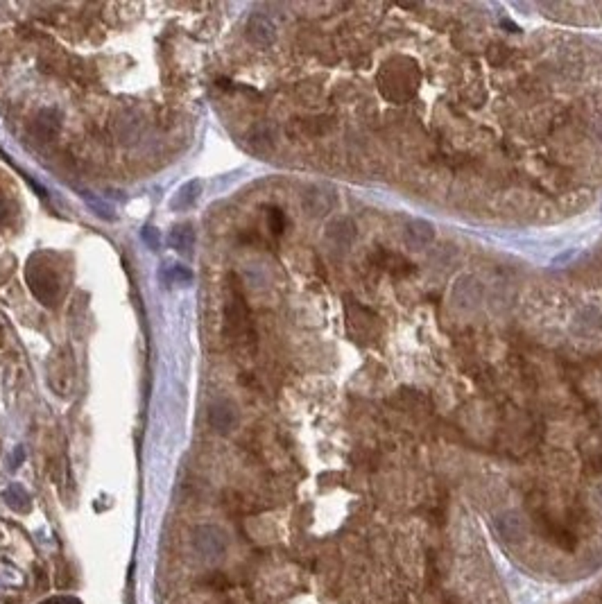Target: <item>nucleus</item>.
Wrapping results in <instances>:
<instances>
[{
	"label": "nucleus",
	"instance_id": "nucleus-1",
	"mask_svg": "<svg viewBox=\"0 0 602 604\" xmlns=\"http://www.w3.org/2000/svg\"><path fill=\"white\" fill-rule=\"evenodd\" d=\"M25 281L29 292L34 294V299L48 306V308H53L59 301V296H62V281H59L57 270L46 256H32L29 259Z\"/></svg>",
	"mask_w": 602,
	"mask_h": 604
},
{
	"label": "nucleus",
	"instance_id": "nucleus-2",
	"mask_svg": "<svg viewBox=\"0 0 602 604\" xmlns=\"http://www.w3.org/2000/svg\"><path fill=\"white\" fill-rule=\"evenodd\" d=\"M224 333L231 342L245 340L252 335V322H249V310L240 294V288H229V296L224 303Z\"/></svg>",
	"mask_w": 602,
	"mask_h": 604
},
{
	"label": "nucleus",
	"instance_id": "nucleus-3",
	"mask_svg": "<svg viewBox=\"0 0 602 604\" xmlns=\"http://www.w3.org/2000/svg\"><path fill=\"white\" fill-rule=\"evenodd\" d=\"M482 299H485V285H482L476 276H469V274L458 276L451 290V301L458 310L462 313L478 310L482 306Z\"/></svg>",
	"mask_w": 602,
	"mask_h": 604
},
{
	"label": "nucleus",
	"instance_id": "nucleus-4",
	"mask_svg": "<svg viewBox=\"0 0 602 604\" xmlns=\"http://www.w3.org/2000/svg\"><path fill=\"white\" fill-rule=\"evenodd\" d=\"M193 546L204 561H220L226 552V534L218 526H200L193 532Z\"/></svg>",
	"mask_w": 602,
	"mask_h": 604
},
{
	"label": "nucleus",
	"instance_id": "nucleus-5",
	"mask_svg": "<svg viewBox=\"0 0 602 604\" xmlns=\"http://www.w3.org/2000/svg\"><path fill=\"white\" fill-rule=\"evenodd\" d=\"M301 206L310 217L329 215L335 206V191L327 184H310L301 195Z\"/></svg>",
	"mask_w": 602,
	"mask_h": 604
},
{
	"label": "nucleus",
	"instance_id": "nucleus-6",
	"mask_svg": "<svg viewBox=\"0 0 602 604\" xmlns=\"http://www.w3.org/2000/svg\"><path fill=\"white\" fill-rule=\"evenodd\" d=\"M206 417H209L211 428L218 434H231L235 428H238V421H240L238 408H235L229 399H215L209 405Z\"/></svg>",
	"mask_w": 602,
	"mask_h": 604
},
{
	"label": "nucleus",
	"instance_id": "nucleus-7",
	"mask_svg": "<svg viewBox=\"0 0 602 604\" xmlns=\"http://www.w3.org/2000/svg\"><path fill=\"white\" fill-rule=\"evenodd\" d=\"M247 36H249V41L256 43V46H272L274 39H276V25L274 21L263 12H252L249 18H247Z\"/></svg>",
	"mask_w": 602,
	"mask_h": 604
},
{
	"label": "nucleus",
	"instance_id": "nucleus-8",
	"mask_svg": "<svg viewBox=\"0 0 602 604\" xmlns=\"http://www.w3.org/2000/svg\"><path fill=\"white\" fill-rule=\"evenodd\" d=\"M327 242L338 252H347L356 242V224L349 217H335L327 226Z\"/></svg>",
	"mask_w": 602,
	"mask_h": 604
},
{
	"label": "nucleus",
	"instance_id": "nucleus-9",
	"mask_svg": "<svg viewBox=\"0 0 602 604\" xmlns=\"http://www.w3.org/2000/svg\"><path fill=\"white\" fill-rule=\"evenodd\" d=\"M435 235H437L435 226L428 220H423V217H410L406 226H403V238L414 249H423L430 242H435Z\"/></svg>",
	"mask_w": 602,
	"mask_h": 604
},
{
	"label": "nucleus",
	"instance_id": "nucleus-10",
	"mask_svg": "<svg viewBox=\"0 0 602 604\" xmlns=\"http://www.w3.org/2000/svg\"><path fill=\"white\" fill-rule=\"evenodd\" d=\"M496 530H498L500 537L509 543H517L526 537V523H523V519L517 512L500 514V516L496 519Z\"/></svg>",
	"mask_w": 602,
	"mask_h": 604
},
{
	"label": "nucleus",
	"instance_id": "nucleus-11",
	"mask_svg": "<svg viewBox=\"0 0 602 604\" xmlns=\"http://www.w3.org/2000/svg\"><path fill=\"white\" fill-rule=\"evenodd\" d=\"M59 127H62V114H59V109H55V107L41 109L34 118V132L41 138L57 136Z\"/></svg>",
	"mask_w": 602,
	"mask_h": 604
},
{
	"label": "nucleus",
	"instance_id": "nucleus-12",
	"mask_svg": "<svg viewBox=\"0 0 602 604\" xmlns=\"http://www.w3.org/2000/svg\"><path fill=\"white\" fill-rule=\"evenodd\" d=\"M537 523H539L541 532H544V537H546L548 541H552V543H557L559 548H568V550H570V548L575 546L573 534H570L566 528L557 526L555 521H550V519H546V516H539Z\"/></svg>",
	"mask_w": 602,
	"mask_h": 604
},
{
	"label": "nucleus",
	"instance_id": "nucleus-13",
	"mask_svg": "<svg viewBox=\"0 0 602 604\" xmlns=\"http://www.w3.org/2000/svg\"><path fill=\"white\" fill-rule=\"evenodd\" d=\"M202 193V184L193 179V181H186L179 191L175 193L172 202H170V209L172 211H189L197 204V197Z\"/></svg>",
	"mask_w": 602,
	"mask_h": 604
},
{
	"label": "nucleus",
	"instance_id": "nucleus-14",
	"mask_svg": "<svg viewBox=\"0 0 602 604\" xmlns=\"http://www.w3.org/2000/svg\"><path fill=\"white\" fill-rule=\"evenodd\" d=\"M573 326V331L580 335H596L598 331H602V315L596 308H587L575 317Z\"/></svg>",
	"mask_w": 602,
	"mask_h": 604
},
{
	"label": "nucleus",
	"instance_id": "nucleus-15",
	"mask_svg": "<svg viewBox=\"0 0 602 604\" xmlns=\"http://www.w3.org/2000/svg\"><path fill=\"white\" fill-rule=\"evenodd\" d=\"M167 242H170V247L175 252L179 254H186L191 252V247L195 242V231L191 224H179L175 226V229L170 231V235H167Z\"/></svg>",
	"mask_w": 602,
	"mask_h": 604
},
{
	"label": "nucleus",
	"instance_id": "nucleus-16",
	"mask_svg": "<svg viewBox=\"0 0 602 604\" xmlns=\"http://www.w3.org/2000/svg\"><path fill=\"white\" fill-rule=\"evenodd\" d=\"M3 498H5V502L9 505V507L16 509V512H21V514L29 512V507H32V498H29V493L21 487V484H12V487H7L5 493H3Z\"/></svg>",
	"mask_w": 602,
	"mask_h": 604
},
{
	"label": "nucleus",
	"instance_id": "nucleus-17",
	"mask_svg": "<svg viewBox=\"0 0 602 604\" xmlns=\"http://www.w3.org/2000/svg\"><path fill=\"white\" fill-rule=\"evenodd\" d=\"M276 141V132L274 127L268 123H261V125H254L252 132H249V143L256 147H272Z\"/></svg>",
	"mask_w": 602,
	"mask_h": 604
},
{
	"label": "nucleus",
	"instance_id": "nucleus-18",
	"mask_svg": "<svg viewBox=\"0 0 602 604\" xmlns=\"http://www.w3.org/2000/svg\"><path fill=\"white\" fill-rule=\"evenodd\" d=\"M84 202H86L88 209H91L93 213L100 215L102 220H109V222H114V220H116V211H114L111 206L107 204L104 200H100V197H95L93 193H84Z\"/></svg>",
	"mask_w": 602,
	"mask_h": 604
},
{
	"label": "nucleus",
	"instance_id": "nucleus-19",
	"mask_svg": "<svg viewBox=\"0 0 602 604\" xmlns=\"http://www.w3.org/2000/svg\"><path fill=\"white\" fill-rule=\"evenodd\" d=\"M202 584L206 589H211V591H226V589H229V579H226L220 570L209 572V575L202 579Z\"/></svg>",
	"mask_w": 602,
	"mask_h": 604
},
{
	"label": "nucleus",
	"instance_id": "nucleus-20",
	"mask_svg": "<svg viewBox=\"0 0 602 604\" xmlns=\"http://www.w3.org/2000/svg\"><path fill=\"white\" fill-rule=\"evenodd\" d=\"M268 222H270V231L274 233V235H281L283 233V226H285V217H283V213H281V209H272L268 211Z\"/></svg>",
	"mask_w": 602,
	"mask_h": 604
},
{
	"label": "nucleus",
	"instance_id": "nucleus-21",
	"mask_svg": "<svg viewBox=\"0 0 602 604\" xmlns=\"http://www.w3.org/2000/svg\"><path fill=\"white\" fill-rule=\"evenodd\" d=\"M12 220H14V209H12V204H9L7 195L0 191V229L7 226Z\"/></svg>",
	"mask_w": 602,
	"mask_h": 604
},
{
	"label": "nucleus",
	"instance_id": "nucleus-22",
	"mask_svg": "<svg viewBox=\"0 0 602 604\" xmlns=\"http://www.w3.org/2000/svg\"><path fill=\"white\" fill-rule=\"evenodd\" d=\"M141 238H143V242H147L150 249H159V231H156L154 226H145L141 231Z\"/></svg>",
	"mask_w": 602,
	"mask_h": 604
},
{
	"label": "nucleus",
	"instance_id": "nucleus-23",
	"mask_svg": "<svg viewBox=\"0 0 602 604\" xmlns=\"http://www.w3.org/2000/svg\"><path fill=\"white\" fill-rule=\"evenodd\" d=\"M170 276H172V281H175V283H182V281H184V283H189V281L193 279V274H191L189 270H186V267H179V265L172 267V270H170Z\"/></svg>",
	"mask_w": 602,
	"mask_h": 604
},
{
	"label": "nucleus",
	"instance_id": "nucleus-24",
	"mask_svg": "<svg viewBox=\"0 0 602 604\" xmlns=\"http://www.w3.org/2000/svg\"><path fill=\"white\" fill-rule=\"evenodd\" d=\"M577 256V249H566V252H561L557 259H555V265H564V263H570Z\"/></svg>",
	"mask_w": 602,
	"mask_h": 604
},
{
	"label": "nucleus",
	"instance_id": "nucleus-25",
	"mask_svg": "<svg viewBox=\"0 0 602 604\" xmlns=\"http://www.w3.org/2000/svg\"><path fill=\"white\" fill-rule=\"evenodd\" d=\"M23 460H25V448L18 446V448L14 451V455H12V467H21Z\"/></svg>",
	"mask_w": 602,
	"mask_h": 604
},
{
	"label": "nucleus",
	"instance_id": "nucleus-26",
	"mask_svg": "<svg viewBox=\"0 0 602 604\" xmlns=\"http://www.w3.org/2000/svg\"><path fill=\"white\" fill-rule=\"evenodd\" d=\"M41 604H82V602L75 600V598H53V600H46Z\"/></svg>",
	"mask_w": 602,
	"mask_h": 604
},
{
	"label": "nucleus",
	"instance_id": "nucleus-27",
	"mask_svg": "<svg viewBox=\"0 0 602 604\" xmlns=\"http://www.w3.org/2000/svg\"><path fill=\"white\" fill-rule=\"evenodd\" d=\"M600 500H602V487H600Z\"/></svg>",
	"mask_w": 602,
	"mask_h": 604
},
{
	"label": "nucleus",
	"instance_id": "nucleus-28",
	"mask_svg": "<svg viewBox=\"0 0 602 604\" xmlns=\"http://www.w3.org/2000/svg\"><path fill=\"white\" fill-rule=\"evenodd\" d=\"M446 604H456V602H451V600H449V602H446Z\"/></svg>",
	"mask_w": 602,
	"mask_h": 604
}]
</instances>
